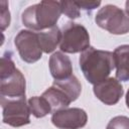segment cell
I'll use <instances>...</instances> for the list:
<instances>
[{"mask_svg":"<svg viewBox=\"0 0 129 129\" xmlns=\"http://www.w3.org/2000/svg\"><path fill=\"white\" fill-rule=\"evenodd\" d=\"M80 68L86 80L95 86L107 80L115 68L114 54L111 51L90 46L80 56Z\"/></svg>","mask_w":129,"mask_h":129,"instance_id":"6da1fadb","label":"cell"},{"mask_svg":"<svg viewBox=\"0 0 129 129\" xmlns=\"http://www.w3.org/2000/svg\"><path fill=\"white\" fill-rule=\"evenodd\" d=\"M61 11L58 1H41L27 7L22 13V23L32 31H43L55 26Z\"/></svg>","mask_w":129,"mask_h":129,"instance_id":"7a4b0ae2","label":"cell"},{"mask_svg":"<svg viewBox=\"0 0 129 129\" xmlns=\"http://www.w3.org/2000/svg\"><path fill=\"white\" fill-rule=\"evenodd\" d=\"M95 21L98 26L112 34L129 32V13L112 4L102 7L97 12Z\"/></svg>","mask_w":129,"mask_h":129,"instance_id":"3957f363","label":"cell"},{"mask_svg":"<svg viewBox=\"0 0 129 129\" xmlns=\"http://www.w3.org/2000/svg\"><path fill=\"white\" fill-rule=\"evenodd\" d=\"M61 51L68 53L83 52L90 47V36L85 26L75 22L66 24L61 31V40L59 43Z\"/></svg>","mask_w":129,"mask_h":129,"instance_id":"277c9868","label":"cell"},{"mask_svg":"<svg viewBox=\"0 0 129 129\" xmlns=\"http://www.w3.org/2000/svg\"><path fill=\"white\" fill-rule=\"evenodd\" d=\"M2 107L3 123L12 127H20L30 123V110L25 97L21 98H0Z\"/></svg>","mask_w":129,"mask_h":129,"instance_id":"5b68a950","label":"cell"},{"mask_svg":"<svg viewBox=\"0 0 129 129\" xmlns=\"http://www.w3.org/2000/svg\"><path fill=\"white\" fill-rule=\"evenodd\" d=\"M15 46L22 60L28 63L37 61L42 54L38 33L32 30H20L14 39Z\"/></svg>","mask_w":129,"mask_h":129,"instance_id":"8992f818","label":"cell"},{"mask_svg":"<svg viewBox=\"0 0 129 129\" xmlns=\"http://www.w3.org/2000/svg\"><path fill=\"white\" fill-rule=\"evenodd\" d=\"M88 121L87 113L80 108H66L56 111L51 116L52 124L58 129H80Z\"/></svg>","mask_w":129,"mask_h":129,"instance_id":"52a82bcc","label":"cell"},{"mask_svg":"<svg viewBox=\"0 0 129 129\" xmlns=\"http://www.w3.org/2000/svg\"><path fill=\"white\" fill-rule=\"evenodd\" d=\"M0 97L13 99L25 97V79L22 73L15 69L10 74L0 76Z\"/></svg>","mask_w":129,"mask_h":129,"instance_id":"ba28073f","label":"cell"},{"mask_svg":"<svg viewBox=\"0 0 129 129\" xmlns=\"http://www.w3.org/2000/svg\"><path fill=\"white\" fill-rule=\"evenodd\" d=\"M95 96L105 105H115L123 96L124 90L117 79L108 78L107 80L94 86Z\"/></svg>","mask_w":129,"mask_h":129,"instance_id":"9c48e42d","label":"cell"},{"mask_svg":"<svg viewBox=\"0 0 129 129\" xmlns=\"http://www.w3.org/2000/svg\"><path fill=\"white\" fill-rule=\"evenodd\" d=\"M49 71L54 80H63L73 75V66L70 57L61 51H56L49 57Z\"/></svg>","mask_w":129,"mask_h":129,"instance_id":"30bf717a","label":"cell"},{"mask_svg":"<svg viewBox=\"0 0 129 129\" xmlns=\"http://www.w3.org/2000/svg\"><path fill=\"white\" fill-rule=\"evenodd\" d=\"M114 62L116 68V79L119 81H129V45L118 46L114 52Z\"/></svg>","mask_w":129,"mask_h":129,"instance_id":"8fae6325","label":"cell"},{"mask_svg":"<svg viewBox=\"0 0 129 129\" xmlns=\"http://www.w3.org/2000/svg\"><path fill=\"white\" fill-rule=\"evenodd\" d=\"M41 96L49 103L53 113L68 108L69 105L72 103L70 97L62 90H60L59 88L53 85L50 88H48L46 91H44Z\"/></svg>","mask_w":129,"mask_h":129,"instance_id":"7c38bea8","label":"cell"},{"mask_svg":"<svg viewBox=\"0 0 129 129\" xmlns=\"http://www.w3.org/2000/svg\"><path fill=\"white\" fill-rule=\"evenodd\" d=\"M38 38L40 42V46L43 52L48 53L55 49L58 43L61 40V32L57 26H53L49 29L39 31Z\"/></svg>","mask_w":129,"mask_h":129,"instance_id":"4fadbf2b","label":"cell"},{"mask_svg":"<svg viewBox=\"0 0 129 129\" xmlns=\"http://www.w3.org/2000/svg\"><path fill=\"white\" fill-rule=\"evenodd\" d=\"M52 85L62 90L70 97L72 102L76 101L82 92V85L74 75L63 80H54Z\"/></svg>","mask_w":129,"mask_h":129,"instance_id":"5bb4252c","label":"cell"},{"mask_svg":"<svg viewBox=\"0 0 129 129\" xmlns=\"http://www.w3.org/2000/svg\"><path fill=\"white\" fill-rule=\"evenodd\" d=\"M27 103L29 106L30 113L36 118H42L52 112L49 103L42 96L41 97H32L28 100Z\"/></svg>","mask_w":129,"mask_h":129,"instance_id":"9a60e30c","label":"cell"},{"mask_svg":"<svg viewBox=\"0 0 129 129\" xmlns=\"http://www.w3.org/2000/svg\"><path fill=\"white\" fill-rule=\"evenodd\" d=\"M61 11L68 17L75 19L80 16V9L75 1H61Z\"/></svg>","mask_w":129,"mask_h":129,"instance_id":"2e32d148","label":"cell"},{"mask_svg":"<svg viewBox=\"0 0 129 129\" xmlns=\"http://www.w3.org/2000/svg\"><path fill=\"white\" fill-rule=\"evenodd\" d=\"M107 127L112 129H129V118L126 116H116L110 120Z\"/></svg>","mask_w":129,"mask_h":129,"instance_id":"e0dca14e","label":"cell"},{"mask_svg":"<svg viewBox=\"0 0 129 129\" xmlns=\"http://www.w3.org/2000/svg\"><path fill=\"white\" fill-rule=\"evenodd\" d=\"M0 7H1V29L2 31L9 26L10 24V13L8 10V3L6 1H1L0 2Z\"/></svg>","mask_w":129,"mask_h":129,"instance_id":"ac0fdd59","label":"cell"},{"mask_svg":"<svg viewBox=\"0 0 129 129\" xmlns=\"http://www.w3.org/2000/svg\"><path fill=\"white\" fill-rule=\"evenodd\" d=\"M79 9L93 10L101 5V1H75Z\"/></svg>","mask_w":129,"mask_h":129,"instance_id":"d6986e66","label":"cell"},{"mask_svg":"<svg viewBox=\"0 0 129 129\" xmlns=\"http://www.w3.org/2000/svg\"><path fill=\"white\" fill-rule=\"evenodd\" d=\"M126 105H127V108L129 109V89H128L127 94H126Z\"/></svg>","mask_w":129,"mask_h":129,"instance_id":"ffe728a7","label":"cell"},{"mask_svg":"<svg viewBox=\"0 0 129 129\" xmlns=\"http://www.w3.org/2000/svg\"><path fill=\"white\" fill-rule=\"evenodd\" d=\"M125 6H126V9H125V10L129 13V1H127V2L125 3Z\"/></svg>","mask_w":129,"mask_h":129,"instance_id":"44dd1931","label":"cell"},{"mask_svg":"<svg viewBox=\"0 0 129 129\" xmlns=\"http://www.w3.org/2000/svg\"><path fill=\"white\" fill-rule=\"evenodd\" d=\"M107 129H112V128H108V127H107Z\"/></svg>","mask_w":129,"mask_h":129,"instance_id":"7402d4cb","label":"cell"}]
</instances>
